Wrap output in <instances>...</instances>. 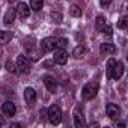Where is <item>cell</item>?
<instances>
[{"instance_id": "52a82bcc", "label": "cell", "mask_w": 128, "mask_h": 128, "mask_svg": "<svg viewBox=\"0 0 128 128\" xmlns=\"http://www.w3.org/2000/svg\"><path fill=\"white\" fill-rule=\"evenodd\" d=\"M53 60L57 65H65L66 60H68V54H66V50H62V48H56L54 51V56H53Z\"/></svg>"}, {"instance_id": "9a60e30c", "label": "cell", "mask_w": 128, "mask_h": 128, "mask_svg": "<svg viewBox=\"0 0 128 128\" xmlns=\"http://www.w3.org/2000/svg\"><path fill=\"white\" fill-rule=\"evenodd\" d=\"M100 53L101 54H114L116 53V47L113 45V44H108V42H104V44H101L100 45Z\"/></svg>"}, {"instance_id": "3957f363", "label": "cell", "mask_w": 128, "mask_h": 128, "mask_svg": "<svg viewBox=\"0 0 128 128\" xmlns=\"http://www.w3.org/2000/svg\"><path fill=\"white\" fill-rule=\"evenodd\" d=\"M39 48L42 53H48V51H54L57 48V38H53V36H48V38H44L41 42H39Z\"/></svg>"}, {"instance_id": "484cf974", "label": "cell", "mask_w": 128, "mask_h": 128, "mask_svg": "<svg viewBox=\"0 0 128 128\" xmlns=\"http://www.w3.org/2000/svg\"><path fill=\"white\" fill-rule=\"evenodd\" d=\"M102 32H106V35H107V36H112V35H113V32H112V26H108V24H106V26H104Z\"/></svg>"}, {"instance_id": "e0dca14e", "label": "cell", "mask_w": 128, "mask_h": 128, "mask_svg": "<svg viewBox=\"0 0 128 128\" xmlns=\"http://www.w3.org/2000/svg\"><path fill=\"white\" fill-rule=\"evenodd\" d=\"M11 39H12V32L0 30V44H8Z\"/></svg>"}, {"instance_id": "5b68a950", "label": "cell", "mask_w": 128, "mask_h": 128, "mask_svg": "<svg viewBox=\"0 0 128 128\" xmlns=\"http://www.w3.org/2000/svg\"><path fill=\"white\" fill-rule=\"evenodd\" d=\"M48 120L53 124V125H57V124H60V120H62V110H60V107L59 106H56V104H53L50 108H48Z\"/></svg>"}, {"instance_id": "ffe728a7", "label": "cell", "mask_w": 128, "mask_h": 128, "mask_svg": "<svg viewBox=\"0 0 128 128\" xmlns=\"http://www.w3.org/2000/svg\"><path fill=\"white\" fill-rule=\"evenodd\" d=\"M70 14H71L72 17H80V15H82V8L77 6V5H72V6L70 8Z\"/></svg>"}, {"instance_id": "9c48e42d", "label": "cell", "mask_w": 128, "mask_h": 128, "mask_svg": "<svg viewBox=\"0 0 128 128\" xmlns=\"http://www.w3.org/2000/svg\"><path fill=\"white\" fill-rule=\"evenodd\" d=\"M106 113H107V116H108L110 119H118L119 114H120V108H119L118 104L108 102V104L106 106Z\"/></svg>"}, {"instance_id": "ba28073f", "label": "cell", "mask_w": 128, "mask_h": 128, "mask_svg": "<svg viewBox=\"0 0 128 128\" xmlns=\"http://www.w3.org/2000/svg\"><path fill=\"white\" fill-rule=\"evenodd\" d=\"M124 74V63L122 62H116L113 63V66H112V72H110V78L113 80H119Z\"/></svg>"}, {"instance_id": "277c9868", "label": "cell", "mask_w": 128, "mask_h": 128, "mask_svg": "<svg viewBox=\"0 0 128 128\" xmlns=\"http://www.w3.org/2000/svg\"><path fill=\"white\" fill-rule=\"evenodd\" d=\"M72 118H74V125L77 128H83L86 126V120H84V113H83V107L80 104H77L74 107V113H72Z\"/></svg>"}, {"instance_id": "cb8c5ba5", "label": "cell", "mask_w": 128, "mask_h": 128, "mask_svg": "<svg viewBox=\"0 0 128 128\" xmlns=\"http://www.w3.org/2000/svg\"><path fill=\"white\" fill-rule=\"evenodd\" d=\"M126 26H128V18L126 17H120V20L118 21V27L119 29H126Z\"/></svg>"}, {"instance_id": "4316f807", "label": "cell", "mask_w": 128, "mask_h": 128, "mask_svg": "<svg viewBox=\"0 0 128 128\" xmlns=\"http://www.w3.org/2000/svg\"><path fill=\"white\" fill-rule=\"evenodd\" d=\"M100 3H101V6L107 8V6H110V3H112V0H100Z\"/></svg>"}, {"instance_id": "7c38bea8", "label": "cell", "mask_w": 128, "mask_h": 128, "mask_svg": "<svg viewBox=\"0 0 128 128\" xmlns=\"http://www.w3.org/2000/svg\"><path fill=\"white\" fill-rule=\"evenodd\" d=\"M15 9H17V15L20 17V20H26L30 15V8L26 3H20Z\"/></svg>"}, {"instance_id": "8fae6325", "label": "cell", "mask_w": 128, "mask_h": 128, "mask_svg": "<svg viewBox=\"0 0 128 128\" xmlns=\"http://www.w3.org/2000/svg\"><path fill=\"white\" fill-rule=\"evenodd\" d=\"M2 112H3V114L8 116V118L15 116V112H17L15 104H14L12 101H6V102H3V104H2Z\"/></svg>"}, {"instance_id": "4fadbf2b", "label": "cell", "mask_w": 128, "mask_h": 128, "mask_svg": "<svg viewBox=\"0 0 128 128\" xmlns=\"http://www.w3.org/2000/svg\"><path fill=\"white\" fill-rule=\"evenodd\" d=\"M42 80H44V84H45L47 90H48V92H51V94H54V92H56V89H57V83H56V80H54L51 76H45Z\"/></svg>"}, {"instance_id": "83f0119b", "label": "cell", "mask_w": 128, "mask_h": 128, "mask_svg": "<svg viewBox=\"0 0 128 128\" xmlns=\"http://www.w3.org/2000/svg\"><path fill=\"white\" fill-rule=\"evenodd\" d=\"M53 65H54V60H45V62H44V66H45V68H51Z\"/></svg>"}, {"instance_id": "ac0fdd59", "label": "cell", "mask_w": 128, "mask_h": 128, "mask_svg": "<svg viewBox=\"0 0 128 128\" xmlns=\"http://www.w3.org/2000/svg\"><path fill=\"white\" fill-rule=\"evenodd\" d=\"M106 24H107L106 18H104L102 15H98L96 20H95V27H96V30H98V32H102V29H104Z\"/></svg>"}, {"instance_id": "d4e9b609", "label": "cell", "mask_w": 128, "mask_h": 128, "mask_svg": "<svg viewBox=\"0 0 128 128\" xmlns=\"http://www.w3.org/2000/svg\"><path fill=\"white\" fill-rule=\"evenodd\" d=\"M113 63H114V59H110L107 62V77L110 78V72H112V66H113Z\"/></svg>"}, {"instance_id": "8992f818", "label": "cell", "mask_w": 128, "mask_h": 128, "mask_svg": "<svg viewBox=\"0 0 128 128\" xmlns=\"http://www.w3.org/2000/svg\"><path fill=\"white\" fill-rule=\"evenodd\" d=\"M17 68H18V71L20 72H23V74H29L30 72V60H29V57L27 56H24V54H18V57H17Z\"/></svg>"}, {"instance_id": "4dcf8cb0", "label": "cell", "mask_w": 128, "mask_h": 128, "mask_svg": "<svg viewBox=\"0 0 128 128\" xmlns=\"http://www.w3.org/2000/svg\"><path fill=\"white\" fill-rule=\"evenodd\" d=\"M8 2H9V3H14V2H17V0H8Z\"/></svg>"}, {"instance_id": "6da1fadb", "label": "cell", "mask_w": 128, "mask_h": 128, "mask_svg": "<svg viewBox=\"0 0 128 128\" xmlns=\"http://www.w3.org/2000/svg\"><path fill=\"white\" fill-rule=\"evenodd\" d=\"M96 94H98V83H96V82H89V83H86V84L83 86V89H82V96H83V100H86V101L94 100V98L96 96Z\"/></svg>"}, {"instance_id": "2e32d148", "label": "cell", "mask_w": 128, "mask_h": 128, "mask_svg": "<svg viewBox=\"0 0 128 128\" xmlns=\"http://www.w3.org/2000/svg\"><path fill=\"white\" fill-rule=\"evenodd\" d=\"M86 54V48H84V45H77L76 48H74V51H72V56L76 57V59H82L83 56Z\"/></svg>"}, {"instance_id": "603a6c76", "label": "cell", "mask_w": 128, "mask_h": 128, "mask_svg": "<svg viewBox=\"0 0 128 128\" xmlns=\"http://www.w3.org/2000/svg\"><path fill=\"white\" fill-rule=\"evenodd\" d=\"M51 21H54V23H62V14L60 12H51Z\"/></svg>"}, {"instance_id": "d6986e66", "label": "cell", "mask_w": 128, "mask_h": 128, "mask_svg": "<svg viewBox=\"0 0 128 128\" xmlns=\"http://www.w3.org/2000/svg\"><path fill=\"white\" fill-rule=\"evenodd\" d=\"M42 6H44V0H30V8L33 11H41Z\"/></svg>"}, {"instance_id": "30bf717a", "label": "cell", "mask_w": 128, "mask_h": 128, "mask_svg": "<svg viewBox=\"0 0 128 128\" xmlns=\"http://www.w3.org/2000/svg\"><path fill=\"white\" fill-rule=\"evenodd\" d=\"M24 100H26V102H27V106H35V102H36V90L33 89V88H26V90H24Z\"/></svg>"}, {"instance_id": "f1b7e54d", "label": "cell", "mask_w": 128, "mask_h": 128, "mask_svg": "<svg viewBox=\"0 0 128 128\" xmlns=\"http://www.w3.org/2000/svg\"><path fill=\"white\" fill-rule=\"evenodd\" d=\"M47 116H48V110H47V108H42V110H41V118L45 119Z\"/></svg>"}, {"instance_id": "44dd1931", "label": "cell", "mask_w": 128, "mask_h": 128, "mask_svg": "<svg viewBox=\"0 0 128 128\" xmlns=\"http://www.w3.org/2000/svg\"><path fill=\"white\" fill-rule=\"evenodd\" d=\"M6 70H8L9 72H12V74H17V72H18L17 65H15L14 62H11V60H8V62H6Z\"/></svg>"}, {"instance_id": "7a4b0ae2", "label": "cell", "mask_w": 128, "mask_h": 128, "mask_svg": "<svg viewBox=\"0 0 128 128\" xmlns=\"http://www.w3.org/2000/svg\"><path fill=\"white\" fill-rule=\"evenodd\" d=\"M24 48H26V51L29 54L33 53V60H38L41 57L42 51H35V48H36V39H35V36H27L24 39Z\"/></svg>"}, {"instance_id": "f546056e", "label": "cell", "mask_w": 128, "mask_h": 128, "mask_svg": "<svg viewBox=\"0 0 128 128\" xmlns=\"http://www.w3.org/2000/svg\"><path fill=\"white\" fill-rule=\"evenodd\" d=\"M3 125H5V120H3L2 118H0V126H3Z\"/></svg>"}, {"instance_id": "5bb4252c", "label": "cell", "mask_w": 128, "mask_h": 128, "mask_svg": "<svg viewBox=\"0 0 128 128\" xmlns=\"http://www.w3.org/2000/svg\"><path fill=\"white\" fill-rule=\"evenodd\" d=\"M15 17H17V9L15 8H9L5 14V18H3V23L6 26H11L14 21H15Z\"/></svg>"}, {"instance_id": "7402d4cb", "label": "cell", "mask_w": 128, "mask_h": 128, "mask_svg": "<svg viewBox=\"0 0 128 128\" xmlns=\"http://www.w3.org/2000/svg\"><path fill=\"white\" fill-rule=\"evenodd\" d=\"M66 45H68V39L66 38H57V48L65 50Z\"/></svg>"}]
</instances>
